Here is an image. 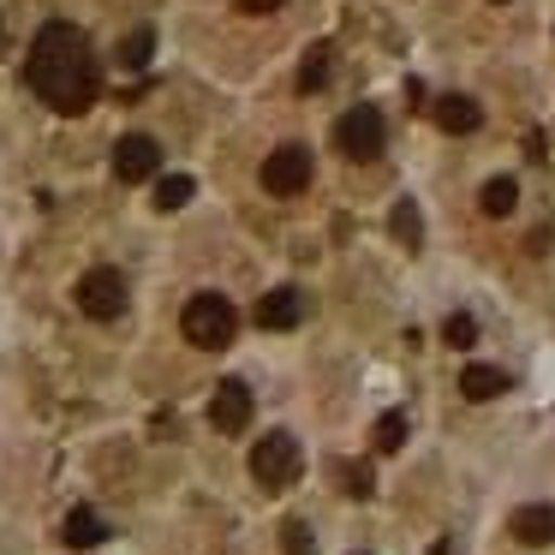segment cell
I'll list each match as a JSON object with an SVG mask.
<instances>
[{"label":"cell","mask_w":555,"mask_h":555,"mask_svg":"<svg viewBox=\"0 0 555 555\" xmlns=\"http://www.w3.org/2000/svg\"><path fill=\"white\" fill-rule=\"evenodd\" d=\"M323 78H328V49H311L305 66H299V90L311 96V90H323Z\"/></svg>","instance_id":"19"},{"label":"cell","mask_w":555,"mask_h":555,"mask_svg":"<svg viewBox=\"0 0 555 555\" xmlns=\"http://www.w3.org/2000/svg\"><path fill=\"white\" fill-rule=\"evenodd\" d=\"M299 472H305V448H299V436L269 430L263 442L251 448V478L263 483V490H287V483H299Z\"/></svg>","instance_id":"3"},{"label":"cell","mask_w":555,"mask_h":555,"mask_svg":"<svg viewBox=\"0 0 555 555\" xmlns=\"http://www.w3.org/2000/svg\"><path fill=\"white\" fill-rule=\"evenodd\" d=\"M507 531H514V538L526 543V550H543V543H555V507H550V502H526V507H514Z\"/></svg>","instance_id":"9"},{"label":"cell","mask_w":555,"mask_h":555,"mask_svg":"<svg viewBox=\"0 0 555 555\" xmlns=\"http://www.w3.org/2000/svg\"><path fill=\"white\" fill-rule=\"evenodd\" d=\"M257 323H263V328H299V323H305V293H299V287L263 293V305H257Z\"/></svg>","instance_id":"10"},{"label":"cell","mask_w":555,"mask_h":555,"mask_svg":"<svg viewBox=\"0 0 555 555\" xmlns=\"http://www.w3.org/2000/svg\"><path fill=\"white\" fill-rule=\"evenodd\" d=\"M78 311L85 317H96V323H114V317L126 311V275L120 269H90L85 281H78Z\"/></svg>","instance_id":"5"},{"label":"cell","mask_w":555,"mask_h":555,"mask_svg":"<svg viewBox=\"0 0 555 555\" xmlns=\"http://www.w3.org/2000/svg\"><path fill=\"white\" fill-rule=\"evenodd\" d=\"M340 483H347V495H371V472L359 466H340Z\"/></svg>","instance_id":"21"},{"label":"cell","mask_w":555,"mask_h":555,"mask_svg":"<svg viewBox=\"0 0 555 555\" xmlns=\"http://www.w3.org/2000/svg\"><path fill=\"white\" fill-rule=\"evenodd\" d=\"M311 185V150L305 144H281L275 156L263 162V192L269 197H299Z\"/></svg>","instance_id":"6"},{"label":"cell","mask_w":555,"mask_h":555,"mask_svg":"<svg viewBox=\"0 0 555 555\" xmlns=\"http://www.w3.org/2000/svg\"><path fill=\"white\" fill-rule=\"evenodd\" d=\"M192 192H197V185L185 180V173H162V180H156V209H168V216H173V209L192 204Z\"/></svg>","instance_id":"15"},{"label":"cell","mask_w":555,"mask_h":555,"mask_svg":"<svg viewBox=\"0 0 555 555\" xmlns=\"http://www.w3.org/2000/svg\"><path fill=\"white\" fill-rule=\"evenodd\" d=\"M388 228H395L400 245H418L424 240V221H418V209H412V197H406V204H395V221H388Z\"/></svg>","instance_id":"18"},{"label":"cell","mask_w":555,"mask_h":555,"mask_svg":"<svg viewBox=\"0 0 555 555\" xmlns=\"http://www.w3.org/2000/svg\"><path fill=\"white\" fill-rule=\"evenodd\" d=\"M180 328L192 347H228L233 328H240V311H233V299H221V293H192L180 311Z\"/></svg>","instance_id":"2"},{"label":"cell","mask_w":555,"mask_h":555,"mask_svg":"<svg viewBox=\"0 0 555 555\" xmlns=\"http://www.w3.org/2000/svg\"><path fill=\"white\" fill-rule=\"evenodd\" d=\"M150 49H156V37H150V30H132V37L120 42V66L144 73V66H150Z\"/></svg>","instance_id":"17"},{"label":"cell","mask_w":555,"mask_h":555,"mask_svg":"<svg viewBox=\"0 0 555 555\" xmlns=\"http://www.w3.org/2000/svg\"><path fill=\"white\" fill-rule=\"evenodd\" d=\"M376 454H395L400 442H406V412H383V418H376Z\"/></svg>","instance_id":"16"},{"label":"cell","mask_w":555,"mask_h":555,"mask_svg":"<svg viewBox=\"0 0 555 555\" xmlns=\"http://www.w3.org/2000/svg\"><path fill=\"white\" fill-rule=\"evenodd\" d=\"M156 173H162V144H156V138L132 132V138H120V144H114V180L144 185V180H156Z\"/></svg>","instance_id":"7"},{"label":"cell","mask_w":555,"mask_h":555,"mask_svg":"<svg viewBox=\"0 0 555 555\" xmlns=\"http://www.w3.org/2000/svg\"><path fill=\"white\" fill-rule=\"evenodd\" d=\"M102 538H108V526H102L90 507H73V514H66V543H73V550H96Z\"/></svg>","instance_id":"13"},{"label":"cell","mask_w":555,"mask_h":555,"mask_svg":"<svg viewBox=\"0 0 555 555\" xmlns=\"http://www.w3.org/2000/svg\"><path fill=\"white\" fill-rule=\"evenodd\" d=\"M251 406H257L251 388H245L240 376H228V383H221L216 395H209V424H216L221 436H240L245 424H251Z\"/></svg>","instance_id":"8"},{"label":"cell","mask_w":555,"mask_h":555,"mask_svg":"<svg viewBox=\"0 0 555 555\" xmlns=\"http://www.w3.org/2000/svg\"><path fill=\"white\" fill-rule=\"evenodd\" d=\"M442 340H448V347H472V340H478V323H472L466 311H454V317L442 323Z\"/></svg>","instance_id":"20"},{"label":"cell","mask_w":555,"mask_h":555,"mask_svg":"<svg viewBox=\"0 0 555 555\" xmlns=\"http://www.w3.org/2000/svg\"><path fill=\"white\" fill-rule=\"evenodd\" d=\"M335 144H340V156H352V162H376L388 150V120L376 108H352V114H340Z\"/></svg>","instance_id":"4"},{"label":"cell","mask_w":555,"mask_h":555,"mask_svg":"<svg viewBox=\"0 0 555 555\" xmlns=\"http://www.w3.org/2000/svg\"><path fill=\"white\" fill-rule=\"evenodd\" d=\"M460 395H466V400L507 395V371H495V364H466V371H460Z\"/></svg>","instance_id":"12"},{"label":"cell","mask_w":555,"mask_h":555,"mask_svg":"<svg viewBox=\"0 0 555 555\" xmlns=\"http://www.w3.org/2000/svg\"><path fill=\"white\" fill-rule=\"evenodd\" d=\"M430 114H436V126H442V132H454V138L478 132V120H483V114H478V102H472V96H442Z\"/></svg>","instance_id":"11"},{"label":"cell","mask_w":555,"mask_h":555,"mask_svg":"<svg viewBox=\"0 0 555 555\" xmlns=\"http://www.w3.org/2000/svg\"><path fill=\"white\" fill-rule=\"evenodd\" d=\"M514 204H519V185H514V180H490V185L478 192V209H483L490 221L514 216Z\"/></svg>","instance_id":"14"},{"label":"cell","mask_w":555,"mask_h":555,"mask_svg":"<svg viewBox=\"0 0 555 555\" xmlns=\"http://www.w3.org/2000/svg\"><path fill=\"white\" fill-rule=\"evenodd\" d=\"M25 85L37 90L54 114L96 108V96H102V61H96V49H90V37L78 25H66V18L42 25L37 42H30V61H25Z\"/></svg>","instance_id":"1"},{"label":"cell","mask_w":555,"mask_h":555,"mask_svg":"<svg viewBox=\"0 0 555 555\" xmlns=\"http://www.w3.org/2000/svg\"><path fill=\"white\" fill-rule=\"evenodd\" d=\"M0 49H7V30H0Z\"/></svg>","instance_id":"24"},{"label":"cell","mask_w":555,"mask_h":555,"mask_svg":"<svg viewBox=\"0 0 555 555\" xmlns=\"http://www.w3.org/2000/svg\"><path fill=\"white\" fill-rule=\"evenodd\" d=\"M430 555H454V543H436V550Z\"/></svg>","instance_id":"23"},{"label":"cell","mask_w":555,"mask_h":555,"mask_svg":"<svg viewBox=\"0 0 555 555\" xmlns=\"http://www.w3.org/2000/svg\"><path fill=\"white\" fill-rule=\"evenodd\" d=\"M233 7H240V13H281L287 0H233Z\"/></svg>","instance_id":"22"},{"label":"cell","mask_w":555,"mask_h":555,"mask_svg":"<svg viewBox=\"0 0 555 555\" xmlns=\"http://www.w3.org/2000/svg\"><path fill=\"white\" fill-rule=\"evenodd\" d=\"M495 7H502V0H495Z\"/></svg>","instance_id":"25"}]
</instances>
